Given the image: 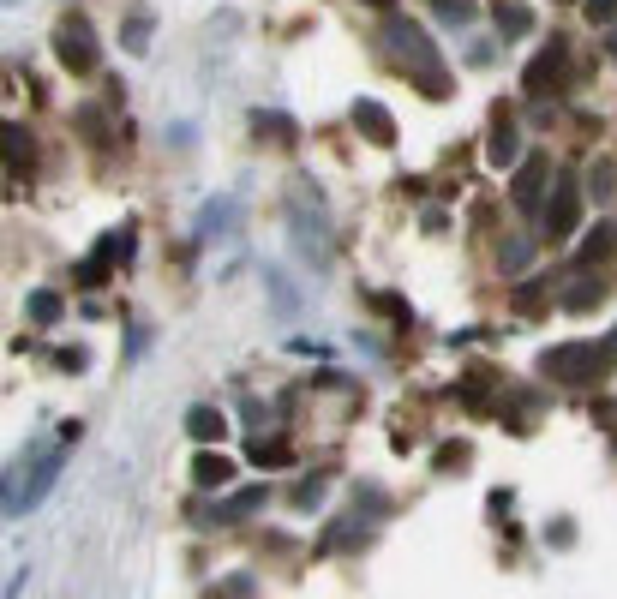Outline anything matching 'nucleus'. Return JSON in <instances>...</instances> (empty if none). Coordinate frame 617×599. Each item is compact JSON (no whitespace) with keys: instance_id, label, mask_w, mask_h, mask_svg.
<instances>
[{"instance_id":"1","label":"nucleus","mask_w":617,"mask_h":599,"mask_svg":"<svg viewBox=\"0 0 617 599\" xmlns=\"http://www.w3.org/2000/svg\"><path fill=\"white\" fill-rule=\"evenodd\" d=\"M612 360H617V348H606V342H564V348H552L540 360V372L558 378V384H594V378L612 372Z\"/></svg>"},{"instance_id":"2","label":"nucleus","mask_w":617,"mask_h":599,"mask_svg":"<svg viewBox=\"0 0 617 599\" xmlns=\"http://www.w3.org/2000/svg\"><path fill=\"white\" fill-rule=\"evenodd\" d=\"M54 54L66 60V72H96L102 42H96V30H90L84 12H66V18H60V30H54Z\"/></svg>"},{"instance_id":"3","label":"nucleus","mask_w":617,"mask_h":599,"mask_svg":"<svg viewBox=\"0 0 617 599\" xmlns=\"http://www.w3.org/2000/svg\"><path fill=\"white\" fill-rule=\"evenodd\" d=\"M384 42H390L396 54H408V66H414V78H420V72H432V60H438V48H432V36H426L420 24H408V18H390V24H384Z\"/></svg>"},{"instance_id":"4","label":"nucleus","mask_w":617,"mask_h":599,"mask_svg":"<svg viewBox=\"0 0 617 599\" xmlns=\"http://www.w3.org/2000/svg\"><path fill=\"white\" fill-rule=\"evenodd\" d=\"M576 216H582V198H576V180L564 174L558 192H552V210H546V240H564L576 228Z\"/></svg>"},{"instance_id":"5","label":"nucleus","mask_w":617,"mask_h":599,"mask_svg":"<svg viewBox=\"0 0 617 599\" xmlns=\"http://www.w3.org/2000/svg\"><path fill=\"white\" fill-rule=\"evenodd\" d=\"M522 84H528V96H546V90H558V84H564V48L552 42V48H546V54L528 66V78H522Z\"/></svg>"},{"instance_id":"6","label":"nucleus","mask_w":617,"mask_h":599,"mask_svg":"<svg viewBox=\"0 0 617 599\" xmlns=\"http://www.w3.org/2000/svg\"><path fill=\"white\" fill-rule=\"evenodd\" d=\"M546 156H528L522 168H516V180H510V198H516V210H534V198H540V186H546Z\"/></svg>"},{"instance_id":"7","label":"nucleus","mask_w":617,"mask_h":599,"mask_svg":"<svg viewBox=\"0 0 617 599\" xmlns=\"http://www.w3.org/2000/svg\"><path fill=\"white\" fill-rule=\"evenodd\" d=\"M354 126H360L372 144H396V120H390L378 102H354Z\"/></svg>"},{"instance_id":"8","label":"nucleus","mask_w":617,"mask_h":599,"mask_svg":"<svg viewBox=\"0 0 617 599\" xmlns=\"http://www.w3.org/2000/svg\"><path fill=\"white\" fill-rule=\"evenodd\" d=\"M186 432H192L198 444H216V438L228 432V420H222L216 408H192V414H186Z\"/></svg>"},{"instance_id":"9","label":"nucleus","mask_w":617,"mask_h":599,"mask_svg":"<svg viewBox=\"0 0 617 599\" xmlns=\"http://www.w3.org/2000/svg\"><path fill=\"white\" fill-rule=\"evenodd\" d=\"M252 510H264V486H252V492H240V498L216 504V510H210V522H240V516H252Z\"/></svg>"},{"instance_id":"10","label":"nucleus","mask_w":617,"mask_h":599,"mask_svg":"<svg viewBox=\"0 0 617 599\" xmlns=\"http://www.w3.org/2000/svg\"><path fill=\"white\" fill-rule=\"evenodd\" d=\"M492 162H516V120L510 114L492 120Z\"/></svg>"},{"instance_id":"11","label":"nucleus","mask_w":617,"mask_h":599,"mask_svg":"<svg viewBox=\"0 0 617 599\" xmlns=\"http://www.w3.org/2000/svg\"><path fill=\"white\" fill-rule=\"evenodd\" d=\"M246 456H252L258 468H288V462H294V450H288V444H276V438H264V444L252 438V450H246Z\"/></svg>"},{"instance_id":"12","label":"nucleus","mask_w":617,"mask_h":599,"mask_svg":"<svg viewBox=\"0 0 617 599\" xmlns=\"http://www.w3.org/2000/svg\"><path fill=\"white\" fill-rule=\"evenodd\" d=\"M228 474H234V468H228V456H210V450H204V456L192 462V480H198V486H222Z\"/></svg>"},{"instance_id":"13","label":"nucleus","mask_w":617,"mask_h":599,"mask_svg":"<svg viewBox=\"0 0 617 599\" xmlns=\"http://www.w3.org/2000/svg\"><path fill=\"white\" fill-rule=\"evenodd\" d=\"M612 240H617V228H612V222H600V228H594V234L582 240V264H594V258H606V252H612Z\"/></svg>"},{"instance_id":"14","label":"nucleus","mask_w":617,"mask_h":599,"mask_svg":"<svg viewBox=\"0 0 617 599\" xmlns=\"http://www.w3.org/2000/svg\"><path fill=\"white\" fill-rule=\"evenodd\" d=\"M30 132H18V126H6V156H12V168H30Z\"/></svg>"},{"instance_id":"15","label":"nucleus","mask_w":617,"mask_h":599,"mask_svg":"<svg viewBox=\"0 0 617 599\" xmlns=\"http://www.w3.org/2000/svg\"><path fill=\"white\" fill-rule=\"evenodd\" d=\"M30 318H36V324H54V318H60V294H48V288L30 294Z\"/></svg>"},{"instance_id":"16","label":"nucleus","mask_w":617,"mask_h":599,"mask_svg":"<svg viewBox=\"0 0 617 599\" xmlns=\"http://www.w3.org/2000/svg\"><path fill=\"white\" fill-rule=\"evenodd\" d=\"M432 6H438L450 24H468V18H474V0H432Z\"/></svg>"},{"instance_id":"17","label":"nucleus","mask_w":617,"mask_h":599,"mask_svg":"<svg viewBox=\"0 0 617 599\" xmlns=\"http://www.w3.org/2000/svg\"><path fill=\"white\" fill-rule=\"evenodd\" d=\"M498 30H504V36H522V30H528V12H522V6H504Z\"/></svg>"},{"instance_id":"18","label":"nucleus","mask_w":617,"mask_h":599,"mask_svg":"<svg viewBox=\"0 0 617 599\" xmlns=\"http://www.w3.org/2000/svg\"><path fill=\"white\" fill-rule=\"evenodd\" d=\"M144 36H150V18H144V12H138V18H132V24H126V48H144Z\"/></svg>"},{"instance_id":"19","label":"nucleus","mask_w":617,"mask_h":599,"mask_svg":"<svg viewBox=\"0 0 617 599\" xmlns=\"http://www.w3.org/2000/svg\"><path fill=\"white\" fill-rule=\"evenodd\" d=\"M294 510H318V480H312V486H300V492H294Z\"/></svg>"},{"instance_id":"20","label":"nucleus","mask_w":617,"mask_h":599,"mask_svg":"<svg viewBox=\"0 0 617 599\" xmlns=\"http://www.w3.org/2000/svg\"><path fill=\"white\" fill-rule=\"evenodd\" d=\"M366 6H378V12H390V6H396V0H366Z\"/></svg>"}]
</instances>
